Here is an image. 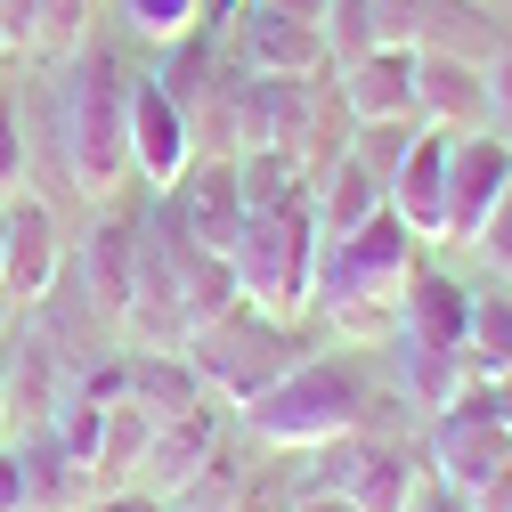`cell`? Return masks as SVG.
Returning <instances> with one entry per match:
<instances>
[{"label": "cell", "mask_w": 512, "mask_h": 512, "mask_svg": "<svg viewBox=\"0 0 512 512\" xmlns=\"http://www.w3.org/2000/svg\"><path fill=\"white\" fill-rule=\"evenodd\" d=\"M57 163L90 204L131 179V57L98 33L57 57Z\"/></svg>", "instance_id": "6da1fadb"}, {"label": "cell", "mask_w": 512, "mask_h": 512, "mask_svg": "<svg viewBox=\"0 0 512 512\" xmlns=\"http://www.w3.org/2000/svg\"><path fill=\"white\" fill-rule=\"evenodd\" d=\"M407 269H415V236H407V220L391 204H382L366 228L317 244L309 309L326 317L342 342H391L399 334V285H407Z\"/></svg>", "instance_id": "7a4b0ae2"}, {"label": "cell", "mask_w": 512, "mask_h": 512, "mask_svg": "<svg viewBox=\"0 0 512 512\" xmlns=\"http://www.w3.org/2000/svg\"><path fill=\"white\" fill-rule=\"evenodd\" d=\"M374 374L342 350H309L301 366H285L277 382H269V391L261 399H244L236 407V423L252 431V439H261V447H277V456H285V447H326V439H342V431H366V415H374Z\"/></svg>", "instance_id": "3957f363"}, {"label": "cell", "mask_w": 512, "mask_h": 512, "mask_svg": "<svg viewBox=\"0 0 512 512\" xmlns=\"http://www.w3.org/2000/svg\"><path fill=\"white\" fill-rule=\"evenodd\" d=\"M317 204L309 187L269 212H244L236 244H228V277H236V301L269 309V317H301L309 309V285H317Z\"/></svg>", "instance_id": "277c9868"}, {"label": "cell", "mask_w": 512, "mask_h": 512, "mask_svg": "<svg viewBox=\"0 0 512 512\" xmlns=\"http://www.w3.org/2000/svg\"><path fill=\"white\" fill-rule=\"evenodd\" d=\"M179 350L196 358L204 391H212L220 407H244V399H261L285 366H301L317 342L293 326V317H269V309H252V301H228V309L204 317V326L187 334Z\"/></svg>", "instance_id": "5b68a950"}, {"label": "cell", "mask_w": 512, "mask_h": 512, "mask_svg": "<svg viewBox=\"0 0 512 512\" xmlns=\"http://www.w3.org/2000/svg\"><path fill=\"white\" fill-rule=\"evenodd\" d=\"M512 464V431L488 415V391H480V374L464 382V399L456 407H439L431 415V439H423V472L439 480V488H480L488 472H504Z\"/></svg>", "instance_id": "8992f818"}, {"label": "cell", "mask_w": 512, "mask_h": 512, "mask_svg": "<svg viewBox=\"0 0 512 512\" xmlns=\"http://www.w3.org/2000/svg\"><path fill=\"white\" fill-rule=\"evenodd\" d=\"M504 179H512V139H504V131L447 139V220H439V244H472L480 220H488L496 196H504Z\"/></svg>", "instance_id": "52a82bcc"}, {"label": "cell", "mask_w": 512, "mask_h": 512, "mask_svg": "<svg viewBox=\"0 0 512 512\" xmlns=\"http://www.w3.org/2000/svg\"><path fill=\"white\" fill-rule=\"evenodd\" d=\"M187 163H196V122H187V106L155 74H131V179H147V196H163Z\"/></svg>", "instance_id": "ba28073f"}, {"label": "cell", "mask_w": 512, "mask_h": 512, "mask_svg": "<svg viewBox=\"0 0 512 512\" xmlns=\"http://www.w3.org/2000/svg\"><path fill=\"white\" fill-rule=\"evenodd\" d=\"M212 456H220V415H212V399H204V407H187V415H171V423L147 431V456H139L131 488H147V496H163V504L179 512L187 488L212 472Z\"/></svg>", "instance_id": "9c48e42d"}, {"label": "cell", "mask_w": 512, "mask_h": 512, "mask_svg": "<svg viewBox=\"0 0 512 512\" xmlns=\"http://www.w3.org/2000/svg\"><path fill=\"white\" fill-rule=\"evenodd\" d=\"M163 204H171V220L196 236L204 252H220L228 261V244H236V228H244V187H236V155H196L171 187H163Z\"/></svg>", "instance_id": "30bf717a"}, {"label": "cell", "mask_w": 512, "mask_h": 512, "mask_svg": "<svg viewBox=\"0 0 512 512\" xmlns=\"http://www.w3.org/2000/svg\"><path fill=\"white\" fill-rule=\"evenodd\" d=\"M57 277H66V228H57V212L41 196H9V261H0V301L33 309Z\"/></svg>", "instance_id": "8fae6325"}, {"label": "cell", "mask_w": 512, "mask_h": 512, "mask_svg": "<svg viewBox=\"0 0 512 512\" xmlns=\"http://www.w3.org/2000/svg\"><path fill=\"white\" fill-rule=\"evenodd\" d=\"M74 285L90 293V309L106 317V326L131 317V293H139V212H106L90 228L82 261H74Z\"/></svg>", "instance_id": "7c38bea8"}, {"label": "cell", "mask_w": 512, "mask_h": 512, "mask_svg": "<svg viewBox=\"0 0 512 512\" xmlns=\"http://www.w3.org/2000/svg\"><path fill=\"white\" fill-rule=\"evenodd\" d=\"M382 204H391L407 220V236L439 244V220H447V131H431V122H415V139L399 155V171L382 179Z\"/></svg>", "instance_id": "4fadbf2b"}, {"label": "cell", "mask_w": 512, "mask_h": 512, "mask_svg": "<svg viewBox=\"0 0 512 512\" xmlns=\"http://www.w3.org/2000/svg\"><path fill=\"white\" fill-rule=\"evenodd\" d=\"M236 66L244 74H326L334 49H326V25H301L277 9H236Z\"/></svg>", "instance_id": "5bb4252c"}, {"label": "cell", "mask_w": 512, "mask_h": 512, "mask_svg": "<svg viewBox=\"0 0 512 512\" xmlns=\"http://www.w3.org/2000/svg\"><path fill=\"white\" fill-rule=\"evenodd\" d=\"M415 114L431 122V131H447V139L488 131V66H464V57L415 49Z\"/></svg>", "instance_id": "9a60e30c"}, {"label": "cell", "mask_w": 512, "mask_h": 512, "mask_svg": "<svg viewBox=\"0 0 512 512\" xmlns=\"http://www.w3.org/2000/svg\"><path fill=\"white\" fill-rule=\"evenodd\" d=\"M122 399H139L155 423H171V415H187V407H204L212 391H204V374H196L187 350H171V342H131V350H122Z\"/></svg>", "instance_id": "2e32d148"}, {"label": "cell", "mask_w": 512, "mask_h": 512, "mask_svg": "<svg viewBox=\"0 0 512 512\" xmlns=\"http://www.w3.org/2000/svg\"><path fill=\"white\" fill-rule=\"evenodd\" d=\"M342 106L350 122H423L415 114V49H366L342 66Z\"/></svg>", "instance_id": "e0dca14e"}, {"label": "cell", "mask_w": 512, "mask_h": 512, "mask_svg": "<svg viewBox=\"0 0 512 512\" xmlns=\"http://www.w3.org/2000/svg\"><path fill=\"white\" fill-rule=\"evenodd\" d=\"M464 317H472V285L447 277V269H407L399 285V334L407 342H431V350H464Z\"/></svg>", "instance_id": "ac0fdd59"}, {"label": "cell", "mask_w": 512, "mask_h": 512, "mask_svg": "<svg viewBox=\"0 0 512 512\" xmlns=\"http://www.w3.org/2000/svg\"><path fill=\"white\" fill-rule=\"evenodd\" d=\"M309 204H317V236H350V228H366V220L382 212V179L342 147L326 171L309 179Z\"/></svg>", "instance_id": "d6986e66"}, {"label": "cell", "mask_w": 512, "mask_h": 512, "mask_svg": "<svg viewBox=\"0 0 512 512\" xmlns=\"http://www.w3.org/2000/svg\"><path fill=\"white\" fill-rule=\"evenodd\" d=\"M382 350H391V366H399L407 407L439 415V407H456V399H464V382H472V358H464V350H431V342H407V334H391Z\"/></svg>", "instance_id": "ffe728a7"}, {"label": "cell", "mask_w": 512, "mask_h": 512, "mask_svg": "<svg viewBox=\"0 0 512 512\" xmlns=\"http://www.w3.org/2000/svg\"><path fill=\"white\" fill-rule=\"evenodd\" d=\"M358 512H407L423 496V447H382L358 431V472H350Z\"/></svg>", "instance_id": "44dd1931"}, {"label": "cell", "mask_w": 512, "mask_h": 512, "mask_svg": "<svg viewBox=\"0 0 512 512\" xmlns=\"http://www.w3.org/2000/svg\"><path fill=\"white\" fill-rule=\"evenodd\" d=\"M17 456H25V512H82L90 504V472L49 431H25Z\"/></svg>", "instance_id": "7402d4cb"}, {"label": "cell", "mask_w": 512, "mask_h": 512, "mask_svg": "<svg viewBox=\"0 0 512 512\" xmlns=\"http://www.w3.org/2000/svg\"><path fill=\"white\" fill-rule=\"evenodd\" d=\"M415 49H431V57H464V66H488V57H496L504 41H496L488 9H472V0H423Z\"/></svg>", "instance_id": "603a6c76"}, {"label": "cell", "mask_w": 512, "mask_h": 512, "mask_svg": "<svg viewBox=\"0 0 512 512\" xmlns=\"http://www.w3.org/2000/svg\"><path fill=\"white\" fill-rule=\"evenodd\" d=\"M114 17L131 25L147 49H163L179 33H220L236 17V0H114Z\"/></svg>", "instance_id": "cb8c5ba5"}, {"label": "cell", "mask_w": 512, "mask_h": 512, "mask_svg": "<svg viewBox=\"0 0 512 512\" xmlns=\"http://www.w3.org/2000/svg\"><path fill=\"white\" fill-rule=\"evenodd\" d=\"M464 358H472V374H512V277H496V285L472 293Z\"/></svg>", "instance_id": "d4e9b609"}, {"label": "cell", "mask_w": 512, "mask_h": 512, "mask_svg": "<svg viewBox=\"0 0 512 512\" xmlns=\"http://www.w3.org/2000/svg\"><path fill=\"white\" fill-rule=\"evenodd\" d=\"M236 187H244V212H269V204L301 196L309 171H301L293 147H244V155H236Z\"/></svg>", "instance_id": "484cf974"}, {"label": "cell", "mask_w": 512, "mask_h": 512, "mask_svg": "<svg viewBox=\"0 0 512 512\" xmlns=\"http://www.w3.org/2000/svg\"><path fill=\"white\" fill-rule=\"evenodd\" d=\"M98 9H106V0H41V33H33V49L49 57V66H57V57H74V49L90 41Z\"/></svg>", "instance_id": "4316f807"}, {"label": "cell", "mask_w": 512, "mask_h": 512, "mask_svg": "<svg viewBox=\"0 0 512 512\" xmlns=\"http://www.w3.org/2000/svg\"><path fill=\"white\" fill-rule=\"evenodd\" d=\"M25 171H33V147H25V114H17V90L0 82V204L25 187Z\"/></svg>", "instance_id": "83f0119b"}, {"label": "cell", "mask_w": 512, "mask_h": 512, "mask_svg": "<svg viewBox=\"0 0 512 512\" xmlns=\"http://www.w3.org/2000/svg\"><path fill=\"white\" fill-rule=\"evenodd\" d=\"M472 252H480V269H488V277H512V179H504V196H496V212L480 220Z\"/></svg>", "instance_id": "f1b7e54d"}, {"label": "cell", "mask_w": 512, "mask_h": 512, "mask_svg": "<svg viewBox=\"0 0 512 512\" xmlns=\"http://www.w3.org/2000/svg\"><path fill=\"white\" fill-rule=\"evenodd\" d=\"M488 131H504V139H512V49H496V57H488Z\"/></svg>", "instance_id": "f546056e"}, {"label": "cell", "mask_w": 512, "mask_h": 512, "mask_svg": "<svg viewBox=\"0 0 512 512\" xmlns=\"http://www.w3.org/2000/svg\"><path fill=\"white\" fill-rule=\"evenodd\" d=\"M33 33H41V0H0V41L33 49Z\"/></svg>", "instance_id": "4dcf8cb0"}, {"label": "cell", "mask_w": 512, "mask_h": 512, "mask_svg": "<svg viewBox=\"0 0 512 512\" xmlns=\"http://www.w3.org/2000/svg\"><path fill=\"white\" fill-rule=\"evenodd\" d=\"M82 512H171L163 496H147V488H98Z\"/></svg>", "instance_id": "1f68e13d"}, {"label": "cell", "mask_w": 512, "mask_h": 512, "mask_svg": "<svg viewBox=\"0 0 512 512\" xmlns=\"http://www.w3.org/2000/svg\"><path fill=\"white\" fill-rule=\"evenodd\" d=\"M0 512H25V456L0 439Z\"/></svg>", "instance_id": "d6a6232c"}, {"label": "cell", "mask_w": 512, "mask_h": 512, "mask_svg": "<svg viewBox=\"0 0 512 512\" xmlns=\"http://www.w3.org/2000/svg\"><path fill=\"white\" fill-rule=\"evenodd\" d=\"M464 504H472V512H512V464H504V472H488L480 488H464Z\"/></svg>", "instance_id": "836d02e7"}, {"label": "cell", "mask_w": 512, "mask_h": 512, "mask_svg": "<svg viewBox=\"0 0 512 512\" xmlns=\"http://www.w3.org/2000/svg\"><path fill=\"white\" fill-rule=\"evenodd\" d=\"M285 512H358V496H350V488H309V496H293Z\"/></svg>", "instance_id": "e575fe53"}, {"label": "cell", "mask_w": 512, "mask_h": 512, "mask_svg": "<svg viewBox=\"0 0 512 512\" xmlns=\"http://www.w3.org/2000/svg\"><path fill=\"white\" fill-rule=\"evenodd\" d=\"M236 9H277V17H301V25H326V0H236Z\"/></svg>", "instance_id": "d590c367"}, {"label": "cell", "mask_w": 512, "mask_h": 512, "mask_svg": "<svg viewBox=\"0 0 512 512\" xmlns=\"http://www.w3.org/2000/svg\"><path fill=\"white\" fill-rule=\"evenodd\" d=\"M407 512H472V504H464V496H456V488H423V496H415V504H407Z\"/></svg>", "instance_id": "8d00e7d4"}, {"label": "cell", "mask_w": 512, "mask_h": 512, "mask_svg": "<svg viewBox=\"0 0 512 512\" xmlns=\"http://www.w3.org/2000/svg\"><path fill=\"white\" fill-rule=\"evenodd\" d=\"M0 439H9V358H0Z\"/></svg>", "instance_id": "74e56055"}, {"label": "cell", "mask_w": 512, "mask_h": 512, "mask_svg": "<svg viewBox=\"0 0 512 512\" xmlns=\"http://www.w3.org/2000/svg\"><path fill=\"white\" fill-rule=\"evenodd\" d=\"M0 261H9V204H0Z\"/></svg>", "instance_id": "f35d334b"}, {"label": "cell", "mask_w": 512, "mask_h": 512, "mask_svg": "<svg viewBox=\"0 0 512 512\" xmlns=\"http://www.w3.org/2000/svg\"><path fill=\"white\" fill-rule=\"evenodd\" d=\"M9 57H17V49H9V41H0V74H9Z\"/></svg>", "instance_id": "ab89813d"}]
</instances>
